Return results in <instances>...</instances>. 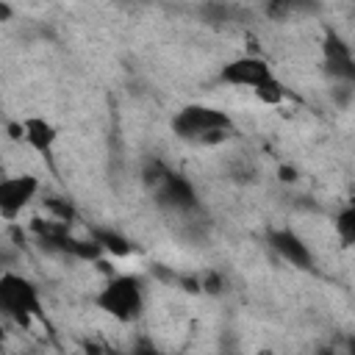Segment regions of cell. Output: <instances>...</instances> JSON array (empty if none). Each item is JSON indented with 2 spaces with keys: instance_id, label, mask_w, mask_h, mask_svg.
Returning a JSON list of instances; mask_svg holds the SVG:
<instances>
[{
  "instance_id": "cell-14",
  "label": "cell",
  "mask_w": 355,
  "mask_h": 355,
  "mask_svg": "<svg viewBox=\"0 0 355 355\" xmlns=\"http://www.w3.org/2000/svg\"><path fill=\"white\" fill-rule=\"evenodd\" d=\"M202 17L211 25H219V22H227V8L222 3H208V6H202Z\"/></svg>"
},
{
  "instance_id": "cell-3",
  "label": "cell",
  "mask_w": 355,
  "mask_h": 355,
  "mask_svg": "<svg viewBox=\"0 0 355 355\" xmlns=\"http://www.w3.org/2000/svg\"><path fill=\"white\" fill-rule=\"evenodd\" d=\"M0 311L8 319H14L19 327H28L33 319H44V302H42L39 286L19 272H3L0 275Z\"/></svg>"
},
{
  "instance_id": "cell-16",
  "label": "cell",
  "mask_w": 355,
  "mask_h": 355,
  "mask_svg": "<svg viewBox=\"0 0 355 355\" xmlns=\"http://www.w3.org/2000/svg\"><path fill=\"white\" fill-rule=\"evenodd\" d=\"M0 17H3V22L11 17V8H8V3H0Z\"/></svg>"
},
{
  "instance_id": "cell-11",
  "label": "cell",
  "mask_w": 355,
  "mask_h": 355,
  "mask_svg": "<svg viewBox=\"0 0 355 355\" xmlns=\"http://www.w3.org/2000/svg\"><path fill=\"white\" fill-rule=\"evenodd\" d=\"M319 8H322V0H266V17L275 22H283L300 14H316Z\"/></svg>"
},
{
  "instance_id": "cell-15",
  "label": "cell",
  "mask_w": 355,
  "mask_h": 355,
  "mask_svg": "<svg viewBox=\"0 0 355 355\" xmlns=\"http://www.w3.org/2000/svg\"><path fill=\"white\" fill-rule=\"evenodd\" d=\"M277 178H280V183H297L300 180V172L291 164H280L277 166Z\"/></svg>"
},
{
  "instance_id": "cell-17",
  "label": "cell",
  "mask_w": 355,
  "mask_h": 355,
  "mask_svg": "<svg viewBox=\"0 0 355 355\" xmlns=\"http://www.w3.org/2000/svg\"><path fill=\"white\" fill-rule=\"evenodd\" d=\"M349 349H352V352H355V338H352V341H349Z\"/></svg>"
},
{
  "instance_id": "cell-1",
  "label": "cell",
  "mask_w": 355,
  "mask_h": 355,
  "mask_svg": "<svg viewBox=\"0 0 355 355\" xmlns=\"http://www.w3.org/2000/svg\"><path fill=\"white\" fill-rule=\"evenodd\" d=\"M172 133L180 141L189 144H202V147H214L227 141L236 133V122L227 111L216 108V105H205V103H189L183 105L172 122H169Z\"/></svg>"
},
{
  "instance_id": "cell-7",
  "label": "cell",
  "mask_w": 355,
  "mask_h": 355,
  "mask_svg": "<svg viewBox=\"0 0 355 355\" xmlns=\"http://www.w3.org/2000/svg\"><path fill=\"white\" fill-rule=\"evenodd\" d=\"M266 244L288 266L302 269V272H313L316 269V255H313L311 244L294 227H272V230H266Z\"/></svg>"
},
{
  "instance_id": "cell-8",
  "label": "cell",
  "mask_w": 355,
  "mask_h": 355,
  "mask_svg": "<svg viewBox=\"0 0 355 355\" xmlns=\"http://www.w3.org/2000/svg\"><path fill=\"white\" fill-rule=\"evenodd\" d=\"M39 189H42V183L31 172H19V175H11V178H3L0 180V216L14 222L36 200Z\"/></svg>"
},
{
  "instance_id": "cell-2",
  "label": "cell",
  "mask_w": 355,
  "mask_h": 355,
  "mask_svg": "<svg viewBox=\"0 0 355 355\" xmlns=\"http://www.w3.org/2000/svg\"><path fill=\"white\" fill-rule=\"evenodd\" d=\"M144 300H147L144 277H139V275H111L103 283V288L94 294V305L105 316H111L122 324H130V322L141 319Z\"/></svg>"
},
{
  "instance_id": "cell-4",
  "label": "cell",
  "mask_w": 355,
  "mask_h": 355,
  "mask_svg": "<svg viewBox=\"0 0 355 355\" xmlns=\"http://www.w3.org/2000/svg\"><path fill=\"white\" fill-rule=\"evenodd\" d=\"M322 72L341 83V86H349L355 92V53H352V44L333 28L324 31V39H322Z\"/></svg>"
},
{
  "instance_id": "cell-18",
  "label": "cell",
  "mask_w": 355,
  "mask_h": 355,
  "mask_svg": "<svg viewBox=\"0 0 355 355\" xmlns=\"http://www.w3.org/2000/svg\"><path fill=\"white\" fill-rule=\"evenodd\" d=\"M128 3H130V0H128Z\"/></svg>"
},
{
  "instance_id": "cell-6",
  "label": "cell",
  "mask_w": 355,
  "mask_h": 355,
  "mask_svg": "<svg viewBox=\"0 0 355 355\" xmlns=\"http://www.w3.org/2000/svg\"><path fill=\"white\" fill-rule=\"evenodd\" d=\"M150 191H153L155 202H158L161 208H166V211H175V214H194V211L200 208V197H197L194 183H191L186 175L175 172V169H169V172L161 178V183H158L155 189H150Z\"/></svg>"
},
{
  "instance_id": "cell-5",
  "label": "cell",
  "mask_w": 355,
  "mask_h": 355,
  "mask_svg": "<svg viewBox=\"0 0 355 355\" xmlns=\"http://www.w3.org/2000/svg\"><path fill=\"white\" fill-rule=\"evenodd\" d=\"M219 83H227V86H247V89H258L263 83H272L277 80L272 64L261 55H239V58H230L222 64L219 75H216Z\"/></svg>"
},
{
  "instance_id": "cell-10",
  "label": "cell",
  "mask_w": 355,
  "mask_h": 355,
  "mask_svg": "<svg viewBox=\"0 0 355 355\" xmlns=\"http://www.w3.org/2000/svg\"><path fill=\"white\" fill-rule=\"evenodd\" d=\"M89 236H92V239L103 247V252L111 255V258H128V255L133 252V241H130L128 236H122L119 230H114V227L94 225V227H89Z\"/></svg>"
},
{
  "instance_id": "cell-13",
  "label": "cell",
  "mask_w": 355,
  "mask_h": 355,
  "mask_svg": "<svg viewBox=\"0 0 355 355\" xmlns=\"http://www.w3.org/2000/svg\"><path fill=\"white\" fill-rule=\"evenodd\" d=\"M252 94H255V97H258V103H263V105H280V103L286 100V89H283L280 78H277V80H272V83L258 86Z\"/></svg>"
},
{
  "instance_id": "cell-12",
  "label": "cell",
  "mask_w": 355,
  "mask_h": 355,
  "mask_svg": "<svg viewBox=\"0 0 355 355\" xmlns=\"http://www.w3.org/2000/svg\"><path fill=\"white\" fill-rule=\"evenodd\" d=\"M333 230H336V236H338V241H341L344 247H355V202L344 205V208L336 214Z\"/></svg>"
},
{
  "instance_id": "cell-9",
  "label": "cell",
  "mask_w": 355,
  "mask_h": 355,
  "mask_svg": "<svg viewBox=\"0 0 355 355\" xmlns=\"http://www.w3.org/2000/svg\"><path fill=\"white\" fill-rule=\"evenodd\" d=\"M22 122V141L39 153L42 158H53V150H55V141H58V128L47 119V116H39V114H31Z\"/></svg>"
}]
</instances>
